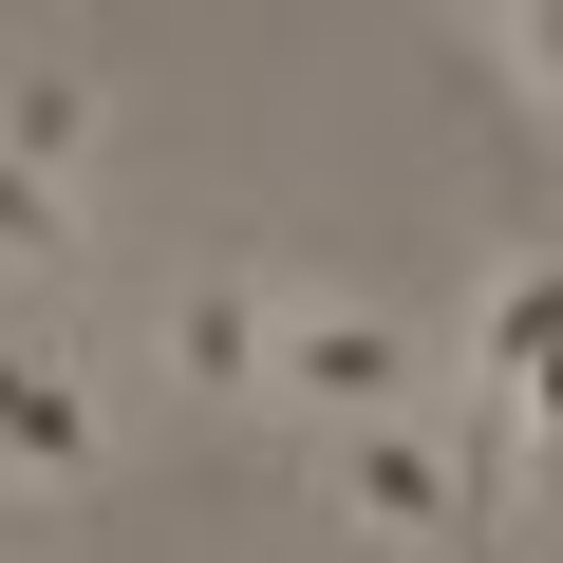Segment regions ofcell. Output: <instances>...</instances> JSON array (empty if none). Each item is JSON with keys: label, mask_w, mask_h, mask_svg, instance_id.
Returning a JSON list of instances; mask_svg holds the SVG:
<instances>
[{"label": "cell", "mask_w": 563, "mask_h": 563, "mask_svg": "<svg viewBox=\"0 0 563 563\" xmlns=\"http://www.w3.org/2000/svg\"><path fill=\"white\" fill-rule=\"evenodd\" d=\"M263 395H282V413H320V432H395V413H432V320L339 301V282H282Z\"/></svg>", "instance_id": "cell-1"}, {"label": "cell", "mask_w": 563, "mask_h": 563, "mask_svg": "<svg viewBox=\"0 0 563 563\" xmlns=\"http://www.w3.org/2000/svg\"><path fill=\"white\" fill-rule=\"evenodd\" d=\"M263 339H282V263H188L169 301H151V376L188 413H244L263 395Z\"/></svg>", "instance_id": "cell-2"}, {"label": "cell", "mask_w": 563, "mask_h": 563, "mask_svg": "<svg viewBox=\"0 0 563 563\" xmlns=\"http://www.w3.org/2000/svg\"><path fill=\"white\" fill-rule=\"evenodd\" d=\"M320 507H339L357 544H395V563H432V544L470 526V470L432 451V413H395V432H320Z\"/></svg>", "instance_id": "cell-3"}, {"label": "cell", "mask_w": 563, "mask_h": 563, "mask_svg": "<svg viewBox=\"0 0 563 563\" xmlns=\"http://www.w3.org/2000/svg\"><path fill=\"white\" fill-rule=\"evenodd\" d=\"M113 470V395L76 339H0V488H95Z\"/></svg>", "instance_id": "cell-4"}, {"label": "cell", "mask_w": 563, "mask_h": 563, "mask_svg": "<svg viewBox=\"0 0 563 563\" xmlns=\"http://www.w3.org/2000/svg\"><path fill=\"white\" fill-rule=\"evenodd\" d=\"M544 320H563V263L507 244L488 301H470V395H488V432H544Z\"/></svg>", "instance_id": "cell-5"}, {"label": "cell", "mask_w": 563, "mask_h": 563, "mask_svg": "<svg viewBox=\"0 0 563 563\" xmlns=\"http://www.w3.org/2000/svg\"><path fill=\"white\" fill-rule=\"evenodd\" d=\"M113 151V76L95 57H38V76H0V169H38V188H95Z\"/></svg>", "instance_id": "cell-6"}, {"label": "cell", "mask_w": 563, "mask_h": 563, "mask_svg": "<svg viewBox=\"0 0 563 563\" xmlns=\"http://www.w3.org/2000/svg\"><path fill=\"white\" fill-rule=\"evenodd\" d=\"M95 244V188H38V169H0V282H57Z\"/></svg>", "instance_id": "cell-7"}]
</instances>
